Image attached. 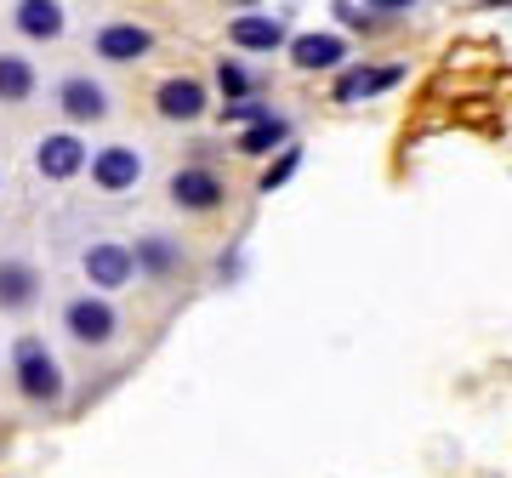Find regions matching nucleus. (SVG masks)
Listing matches in <instances>:
<instances>
[{
  "mask_svg": "<svg viewBox=\"0 0 512 478\" xmlns=\"http://www.w3.org/2000/svg\"><path fill=\"white\" fill-rule=\"evenodd\" d=\"M92 183L103 188V194H126V188L143 183V154L131 143H109L92 154Z\"/></svg>",
  "mask_w": 512,
  "mask_h": 478,
  "instance_id": "obj_6",
  "label": "nucleus"
},
{
  "mask_svg": "<svg viewBox=\"0 0 512 478\" xmlns=\"http://www.w3.org/2000/svg\"><path fill=\"white\" fill-rule=\"evenodd\" d=\"M63 331H69L74 342H86V348H109L114 331H120V313H114L109 296L80 291V296L63 302Z\"/></svg>",
  "mask_w": 512,
  "mask_h": 478,
  "instance_id": "obj_2",
  "label": "nucleus"
},
{
  "mask_svg": "<svg viewBox=\"0 0 512 478\" xmlns=\"http://www.w3.org/2000/svg\"><path fill=\"white\" fill-rule=\"evenodd\" d=\"M57 109L69 114V120H80V126H92V120L109 114V92H103V80H92V74H69L57 86Z\"/></svg>",
  "mask_w": 512,
  "mask_h": 478,
  "instance_id": "obj_8",
  "label": "nucleus"
},
{
  "mask_svg": "<svg viewBox=\"0 0 512 478\" xmlns=\"http://www.w3.org/2000/svg\"><path fill=\"white\" fill-rule=\"evenodd\" d=\"M131 268L148 274V279L177 274V268H183V245H177V239H165V234H143L137 245H131Z\"/></svg>",
  "mask_w": 512,
  "mask_h": 478,
  "instance_id": "obj_12",
  "label": "nucleus"
},
{
  "mask_svg": "<svg viewBox=\"0 0 512 478\" xmlns=\"http://www.w3.org/2000/svg\"><path fill=\"white\" fill-rule=\"evenodd\" d=\"M92 46L103 63H137V57L154 52V29H143V23H103Z\"/></svg>",
  "mask_w": 512,
  "mask_h": 478,
  "instance_id": "obj_9",
  "label": "nucleus"
},
{
  "mask_svg": "<svg viewBox=\"0 0 512 478\" xmlns=\"http://www.w3.org/2000/svg\"><path fill=\"white\" fill-rule=\"evenodd\" d=\"M404 80V63H353L336 74V103H365V97L387 92Z\"/></svg>",
  "mask_w": 512,
  "mask_h": 478,
  "instance_id": "obj_7",
  "label": "nucleus"
},
{
  "mask_svg": "<svg viewBox=\"0 0 512 478\" xmlns=\"http://www.w3.org/2000/svg\"><path fill=\"white\" fill-rule=\"evenodd\" d=\"M154 109H160V120H200L205 86L194 74H171V80H160V92H154Z\"/></svg>",
  "mask_w": 512,
  "mask_h": 478,
  "instance_id": "obj_11",
  "label": "nucleus"
},
{
  "mask_svg": "<svg viewBox=\"0 0 512 478\" xmlns=\"http://www.w3.org/2000/svg\"><path fill=\"white\" fill-rule=\"evenodd\" d=\"M35 296H40V274L29 262H18V257L0 262V308L23 313V308H35Z\"/></svg>",
  "mask_w": 512,
  "mask_h": 478,
  "instance_id": "obj_13",
  "label": "nucleus"
},
{
  "mask_svg": "<svg viewBox=\"0 0 512 478\" xmlns=\"http://www.w3.org/2000/svg\"><path fill=\"white\" fill-rule=\"evenodd\" d=\"M296 171H302V148H291V143H285V148H279V160H274L268 171H262V183H256V188H262V194H274V188H285V183H291Z\"/></svg>",
  "mask_w": 512,
  "mask_h": 478,
  "instance_id": "obj_18",
  "label": "nucleus"
},
{
  "mask_svg": "<svg viewBox=\"0 0 512 478\" xmlns=\"http://www.w3.org/2000/svg\"><path fill=\"white\" fill-rule=\"evenodd\" d=\"M35 171L40 177H52V183H69L86 171V143L74 137V131H46L35 143Z\"/></svg>",
  "mask_w": 512,
  "mask_h": 478,
  "instance_id": "obj_5",
  "label": "nucleus"
},
{
  "mask_svg": "<svg viewBox=\"0 0 512 478\" xmlns=\"http://www.w3.org/2000/svg\"><path fill=\"white\" fill-rule=\"evenodd\" d=\"M217 86H222L228 103H245V97H251V74L239 69L234 57H222V63H217Z\"/></svg>",
  "mask_w": 512,
  "mask_h": 478,
  "instance_id": "obj_19",
  "label": "nucleus"
},
{
  "mask_svg": "<svg viewBox=\"0 0 512 478\" xmlns=\"http://www.w3.org/2000/svg\"><path fill=\"white\" fill-rule=\"evenodd\" d=\"M12 376H18V393L29 405H63V393H69L57 353L40 336H23L18 348H12Z\"/></svg>",
  "mask_w": 512,
  "mask_h": 478,
  "instance_id": "obj_1",
  "label": "nucleus"
},
{
  "mask_svg": "<svg viewBox=\"0 0 512 478\" xmlns=\"http://www.w3.org/2000/svg\"><path fill=\"white\" fill-rule=\"evenodd\" d=\"M228 40L245 46V52H279V46L291 40V29H285V18H274V12H239V18L228 23Z\"/></svg>",
  "mask_w": 512,
  "mask_h": 478,
  "instance_id": "obj_10",
  "label": "nucleus"
},
{
  "mask_svg": "<svg viewBox=\"0 0 512 478\" xmlns=\"http://www.w3.org/2000/svg\"><path fill=\"white\" fill-rule=\"evenodd\" d=\"M348 40L342 35H296L291 40V63L296 69H342Z\"/></svg>",
  "mask_w": 512,
  "mask_h": 478,
  "instance_id": "obj_14",
  "label": "nucleus"
},
{
  "mask_svg": "<svg viewBox=\"0 0 512 478\" xmlns=\"http://www.w3.org/2000/svg\"><path fill=\"white\" fill-rule=\"evenodd\" d=\"M228 120H239V126L251 131V126H262V120H274V109H268V103H256V97H245V103H228Z\"/></svg>",
  "mask_w": 512,
  "mask_h": 478,
  "instance_id": "obj_20",
  "label": "nucleus"
},
{
  "mask_svg": "<svg viewBox=\"0 0 512 478\" xmlns=\"http://www.w3.org/2000/svg\"><path fill=\"white\" fill-rule=\"evenodd\" d=\"M18 29L29 40H57L63 35V6H57V0H23L18 6Z\"/></svg>",
  "mask_w": 512,
  "mask_h": 478,
  "instance_id": "obj_15",
  "label": "nucleus"
},
{
  "mask_svg": "<svg viewBox=\"0 0 512 478\" xmlns=\"http://www.w3.org/2000/svg\"><path fill=\"white\" fill-rule=\"evenodd\" d=\"M29 92H35V63L0 52V103H29Z\"/></svg>",
  "mask_w": 512,
  "mask_h": 478,
  "instance_id": "obj_16",
  "label": "nucleus"
},
{
  "mask_svg": "<svg viewBox=\"0 0 512 478\" xmlns=\"http://www.w3.org/2000/svg\"><path fill=\"white\" fill-rule=\"evenodd\" d=\"M165 194H171L177 211H217V205L228 200V183H222L211 166H183V171H171Z\"/></svg>",
  "mask_w": 512,
  "mask_h": 478,
  "instance_id": "obj_4",
  "label": "nucleus"
},
{
  "mask_svg": "<svg viewBox=\"0 0 512 478\" xmlns=\"http://www.w3.org/2000/svg\"><path fill=\"white\" fill-rule=\"evenodd\" d=\"M291 143V120L285 114H274V120H262V126H251V131H239V154H274V148H285Z\"/></svg>",
  "mask_w": 512,
  "mask_h": 478,
  "instance_id": "obj_17",
  "label": "nucleus"
},
{
  "mask_svg": "<svg viewBox=\"0 0 512 478\" xmlns=\"http://www.w3.org/2000/svg\"><path fill=\"white\" fill-rule=\"evenodd\" d=\"M80 268H86V285H92V296H109L120 291V285H131V245L126 239H92L86 245V257H80Z\"/></svg>",
  "mask_w": 512,
  "mask_h": 478,
  "instance_id": "obj_3",
  "label": "nucleus"
}]
</instances>
